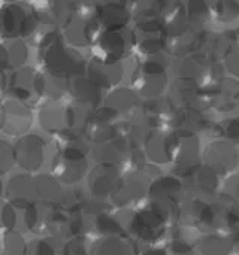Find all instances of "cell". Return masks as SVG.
Segmentation results:
<instances>
[{
  "mask_svg": "<svg viewBox=\"0 0 239 255\" xmlns=\"http://www.w3.org/2000/svg\"><path fill=\"white\" fill-rule=\"evenodd\" d=\"M201 96L202 94L199 91V82L187 78H178L171 87V94L168 100L175 111H181L193 106H201Z\"/></svg>",
  "mask_w": 239,
  "mask_h": 255,
  "instance_id": "cell-26",
  "label": "cell"
},
{
  "mask_svg": "<svg viewBox=\"0 0 239 255\" xmlns=\"http://www.w3.org/2000/svg\"><path fill=\"white\" fill-rule=\"evenodd\" d=\"M36 179V191L37 197L45 202L60 203L63 199V188L61 182L54 175H37Z\"/></svg>",
  "mask_w": 239,
  "mask_h": 255,
  "instance_id": "cell-34",
  "label": "cell"
},
{
  "mask_svg": "<svg viewBox=\"0 0 239 255\" xmlns=\"http://www.w3.org/2000/svg\"><path fill=\"white\" fill-rule=\"evenodd\" d=\"M34 93L40 97H48L49 100H60L69 93V79L45 70L39 72L34 79Z\"/></svg>",
  "mask_w": 239,
  "mask_h": 255,
  "instance_id": "cell-30",
  "label": "cell"
},
{
  "mask_svg": "<svg viewBox=\"0 0 239 255\" xmlns=\"http://www.w3.org/2000/svg\"><path fill=\"white\" fill-rule=\"evenodd\" d=\"M175 130H151L144 139V152L154 164L172 163L175 157Z\"/></svg>",
  "mask_w": 239,
  "mask_h": 255,
  "instance_id": "cell-18",
  "label": "cell"
},
{
  "mask_svg": "<svg viewBox=\"0 0 239 255\" xmlns=\"http://www.w3.org/2000/svg\"><path fill=\"white\" fill-rule=\"evenodd\" d=\"M141 106L139 96L133 88L129 87H115L105 97V108L112 111L117 115H127L135 112Z\"/></svg>",
  "mask_w": 239,
  "mask_h": 255,
  "instance_id": "cell-29",
  "label": "cell"
},
{
  "mask_svg": "<svg viewBox=\"0 0 239 255\" xmlns=\"http://www.w3.org/2000/svg\"><path fill=\"white\" fill-rule=\"evenodd\" d=\"M133 145L130 137L127 136H115L106 142L94 145L91 149V154L97 163H108L114 166L126 164L132 157Z\"/></svg>",
  "mask_w": 239,
  "mask_h": 255,
  "instance_id": "cell-20",
  "label": "cell"
},
{
  "mask_svg": "<svg viewBox=\"0 0 239 255\" xmlns=\"http://www.w3.org/2000/svg\"><path fill=\"white\" fill-rule=\"evenodd\" d=\"M184 191L186 188L180 178L159 176L150 185V205L154 206L168 221L177 220L180 205L184 200Z\"/></svg>",
  "mask_w": 239,
  "mask_h": 255,
  "instance_id": "cell-4",
  "label": "cell"
},
{
  "mask_svg": "<svg viewBox=\"0 0 239 255\" xmlns=\"http://www.w3.org/2000/svg\"><path fill=\"white\" fill-rule=\"evenodd\" d=\"M33 111L24 100L4 97L1 102V130L9 136H24L33 124Z\"/></svg>",
  "mask_w": 239,
  "mask_h": 255,
  "instance_id": "cell-10",
  "label": "cell"
},
{
  "mask_svg": "<svg viewBox=\"0 0 239 255\" xmlns=\"http://www.w3.org/2000/svg\"><path fill=\"white\" fill-rule=\"evenodd\" d=\"M103 88H100L94 81H91L85 73L76 75L69 79V93L73 102L79 108L97 109L103 99Z\"/></svg>",
  "mask_w": 239,
  "mask_h": 255,
  "instance_id": "cell-23",
  "label": "cell"
},
{
  "mask_svg": "<svg viewBox=\"0 0 239 255\" xmlns=\"http://www.w3.org/2000/svg\"><path fill=\"white\" fill-rule=\"evenodd\" d=\"M3 1H6V3H15V1H18V0H3Z\"/></svg>",
  "mask_w": 239,
  "mask_h": 255,
  "instance_id": "cell-49",
  "label": "cell"
},
{
  "mask_svg": "<svg viewBox=\"0 0 239 255\" xmlns=\"http://www.w3.org/2000/svg\"><path fill=\"white\" fill-rule=\"evenodd\" d=\"M69 220L70 211L64 205L54 202L37 200L24 212V224L34 235H61V230L67 229Z\"/></svg>",
  "mask_w": 239,
  "mask_h": 255,
  "instance_id": "cell-2",
  "label": "cell"
},
{
  "mask_svg": "<svg viewBox=\"0 0 239 255\" xmlns=\"http://www.w3.org/2000/svg\"><path fill=\"white\" fill-rule=\"evenodd\" d=\"M177 143H175V157L174 163L177 164V172H183L199 164L201 157V140L198 134L187 128H177Z\"/></svg>",
  "mask_w": 239,
  "mask_h": 255,
  "instance_id": "cell-19",
  "label": "cell"
},
{
  "mask_svg": "<svg viewBox=\"0 0 239 255\" xmlns=\"http://www.w3.org/2000/svg\"><path fill=\"white\" fill-rule=\"evenodd\" d=\"M222 57H223L226 70L231 75L239 78V42H235L234 45H231Z\"/></svg>",
  "mask_w": 239,
  "mask_h": 255,
  "instance_id": "cell-40",
  "label": "cell"
},
{
  "mask_svg": "<svg viewBox=\"0 0 239 255\" xmlns=\"http://www.w3.org/2000/svg\"><path fill=\"white\" fill-rule=\"evenodd\" d=\"M28 57V48L22 39H4L1 45V69L12 72L24 67Z\"/></svg>",
  "mask_w": 239,
  "mask_h": 255,
  "instance_id": "cell-32",
  "label": "cell"
},
{
  "mask_svg": "<svg viewBox=\"0 0 239 255\" xmlns=\"http://www.w3.org/2000/svg\"><path fill=\"white\" fill-rule=\"evenodd\" d=\"M100 22L96 18V15L90 16H78L75 15L64 27H63V37L64 40L73 46H88L94 45L97 37L100 36Z\"/></svg>",
  "mask_w": 239,
  "mask_h": 255,
  "instance_id": "cell-16",
  "label": "cell"
},
{
  "mask_svg": "<svg viewBox=\"0 0 239 255\" xmlns=\"http://www.w3.org/2000/svg\"><path fill=\"white\" fill-rule=\"evenodd\" d=\"M0 154H1V163H0V166H1V175H4V173H7L16 164L13 145L9 143L7 140H1Z\"/></svg>",
  "mask_w": 239,
  "mask_h": 255,
  "instance_id": "cell-41",
  "label": "cell"
},
{
  "mask_svg": "<svg viewBox=\"0 0 239 255\" xmlns=\"http://www.w3.org/2000/svg\"><path fill=\"white\" fill-rule=\"evenodd\" d=\"M133 30H103L93 45V57L105 61H121L136 45Z\"/></svg>",
  "mask_w": 239,
  "mask_h": 255,
  "instance_id": "cell-7",
  "label": "cell"
},
{
  "mask_svg": "<svg viewBox=\"0 0 239 255\" xmlns=\"http://www.w3.org/2000/svg\"><path fill=\"white\" fill-rule=\"evenodd\" d=\"M208 99L220 112L232 111L238 106L239 84L235 79H219L211 85Z\"/></svg>",
  "mask_w": 239,
  "mask_h": 255,
  "instance_id": "cell-27",
  "label": "cell"
},
{
  "mask_svg": "<svg viewBox=\"0 0 239 255\" xmlns=\"http://www.w3.org/2000/svg\"><path fill=\"white\" fill-rule=\"evenodd\" d=\"M174 70L177 72L178 78H187L201 82V79H204L208 73V57L201 51H193L187 55L177 57Z\"/></svg>",
  "mask_w": 239,
  "mask_h": 255,
  "instance_id": "cell-28",
  "label": "cell"
},
{
  "mask_svg": "<svg viewBox=\"0 0 239 255\" xmlns=\"http://www.w3.org/2000/svg\"><path fill=\"white\" fill-rule=\"evenodd\" d=\"M24 255H57L54 247L45 239H34L27 245Z\"/></svg>",
  "mask_w": 239,
  "mask_h": 255,
  "instance_id": "cell-42",
  "label": "cell"
},
{
  "mask_svg": "<svg viewBox=\"0 0 239 255\" xmlns=\"http://www.w3.org/2000/svg\"><path fill=\"white\" fill-rule=\"evenodd\" d=\"M141 255H168L166 248H150L147 251H144Z\"/></svg>",
  "mask_w": 239,
  "mask_h": 255,
  "instance_id": "cell-47",
  "label": "cell"
},
{
  "mask_svg": "<svg viewBox=\"0 0 239 255\" xmlns=\"http://www.w3.org/2000/svg\"><path fill=\"white\" fill-rule=\"evenodd\" d=\"M91 245L85 236H73L70 238L60 250V255H90Z\"/></svg>",
  "mask_w": 239,
  "mask_h": 255,
  "instance_id": "cell-39",
  "label": "cell"
},
{
  "mask_svg": "<svg viewBox=\"0 0 239 255\" xmlns=\"http://www.w3.org/2000/svg\"><path fill=\"white\" fill-rule=\"evenodd\" d=\"M90 255H127V244L121 236H100L91 245Z\"/></svg>",
  "mask_w": 239,
  "mask_h": 255,
  "instance_id": "cell-36",
  "label": "cell"
},
{
  "mask_svg": "<svg viewBox=\"0 0 239 255\" xmlns=\"http://www.w3.org/2000/svg\"><path fill=\"white\" fill-rule=\"evenodd\" d=\"M217 19L222 22H231L239 18V0H217L214 6Z\"/></svg>",
  "mask_w": 239,
  "mask_h": 255,
  "instance_id": "cell-38",
  "label": "cell"
},
{
  "mask_svg": "<svg viewBox=\"0 0 239 255\" xmlns=\"http://www.w3.org/2000/svg\"><path fill=\"white\" fill-rule=\"evenodd\" d=\"M202 160L204 164L217 175H228L232 173L239 164V151L231 140L219 139L207 145L202 152Z\"/></svg>",
  "mask_w": 239,
  "mask_h": 255,
  "instance_id": "cell-13",
  "label": "cell"
},
{
  "mask_svg": "<svg viewBox=\"0 0 239 255\" xmlns=\"http://www.w3.org/2000/svg\"><path fill=\"white\" fill-rule=\"evenodd\" d=\"M184 12L192 28L198 31V28L208 21L211 15V7L208 0H186Z\"/></svg>",
  "mask_w": 239,
  "mask_h": 255,
  "instance_id": "cell-35",
  "label": "cell"
},
{
  "mask_svg": "<svg viewBox=\"0 0 239 255\" xmlns=\"http://www.w3.org/2000/svg\"><path fill=\"white\" fill-rule=\"evenodd\" d=\"M4 73H9V78L4 87L9 88L12 97L21 99V100L31 97V94L34 93V79H36L37 72H34L30 67H19L16 70L4 72Z\"/></svg>",
  "mask_w": 239,
  "mask_h": 255,
  "instance_id": "cell-31",
  "label": "cell"
},
{
  "mask_svg": "<svg viewBox=\"0 0 239 255\" xmlns=\"http://www.w3.org/2000/svg\"><path fill=\"white\" fill-rule=\"evenodd\" d=\"M39 27L37 16L28 13L22 6L7 3L1 10L3 39H22L31 36Z\"/></svg>",
  "mask_w": 239,
  "mask_h": 255,
  "instance_id": "cell-9",
  "label": "cell"
},
{
  "mask_svg": "<svg viewBox=\"0 0 239 255\" xmlns=\"http://www.w3.org/2000/svg\"><path fill=\"white\" fill-rule=\"evenodd\" d=\"M121 172L118 166L108 164V163H97L96 167L90 170L87 175V185L90 196L94 202H105L108 199L112 200L118 184L121 181Z\"/></svg>",
  "mask_w": 239,
  "mask_h": 255,
  "instance_id": "cell-11",
  "label": "cell"
},
{
  "mask_svg": "<svg viewBox=\"0 0 239 255\" xmlns=\"http://www.w3.org/2000/svg\"><path fill=\"white\" fill-rule=\"evenodd\" d=\"M6 200L12 203L16 209H27L30 205L37 202L36 179L30 173L15 175L9 179L4 191Z\"/></svg>",
  "mask_w": 239,
  "mask_h": 255,
  "instance_id": "cell-21",
  "label": "cell"
},
{
  "mask_svg": "<svg viewBox=\"0 0 239 255\" xmlns=\"http://www.w3.org/2000/svg\"><path fill=\"white\" fill-rule=\"evenodd\" d=\"M94 15L99 19L103 30H121V28H126L130 18H132V12H130L126 1L97 3Z\"/></svg>",
  "mask_w": 239,
  "mask_h": 255,
  "instance_id": "cell-24",
  "label": "cell"
},
{
  "mask_svg": "<svg viewBox=\"0 0 239 255\" xmlns=\"http://www.w3.org/2000/svg\"><path fill=\"white\" fill-rule=\"evenodd\" d=\"M151 182L153 181L150 179V176L141 169H133L124 173L112 197L114 205L118 208H126L141 202L144 197L148 196Z\"/></svg>",
  "mask_w": 239,
  "mask_h": 255,
  "instance_id": "cell-12",
  "label": "cell"
},
{
  "mask_svg": "<svg viewBox=\"0 0 239 255\" xmlns=\"http://www.w3.org/2000/svg\"><path fill=\"white\" fill-rule=\"evenodd\" d=\"M214 229L222 232H237L239 229V203L228 194L216 199L213 203Z\"/></svg>",
  "mask_w": 239,
  "mask_h": 255,
  "instance_id": "cell-25",
  "label": "cell"
},
{
  "mask_svg": "<svg viewBox=\"0 0 239 255\" xmlns=\"http://www.w3.org/2000/svg\"><path fill=\"white\" fill-rule=\"evenodd\" d=\"M25 250H27L25 241L19 233H16L15 230L3 232L0 255H24Z\"/></svg>",
  "mask_w": 239,
  "mask_h": 255,
  "instance_id": "cell-37",
  "label": "cell"
},
{
  "mask_svg": "<svg viewBox=\"0 0 239 255\" xmlns=\"http://www.w3.org/2000/svg\"><path fill=\"white\" fill-rule=\"evenodd\" d=\"M177 221L186 230H193L196 233L207 232L214 227L213 206L201 197L184 199L180 205Z\"/></svg>",
  "mask_w": 239,
  "mask_h": 255,
  "instance_id": "cell-8",
  "label": "cell"
},
{
  "mask_svg": "<svg viewBox=\"0 0 239 255\" xmlns=\"http://www.w3.org/2000/svg\"><path fill=\"white\" fill-rule=\"evenodd\" d=\"M85 75L100 88H115L123 79L124 66L121 61H105L93 57L85 64Z\"/></svg>",
  "mask_w": 239,
  "mask_h": 255,
  "instance_id": "cell-22",
  "label": "cell"
},
{
  "mask_svg": "<svg viewBox=\"0 0 239 255\" xmlns=\"http://www.w3.org/2000/svg\"><path fill=\"white\" fill-rule=\"evenodd\" d=\"M39 60L45 72H49L61 78H73L76 75L85 73V60L70 46L63 34L51 30L42 36L39 40Z\"/></svg>",
  "mask_w": 239,
  "mask_h": 255,
  "instance_id": "cell-1",
  "label": "cell"
},
{
  "mask_svg": "<svg viewBox=\"0 0 239 255\" xmlns=\"http://www.w3.org/2000/svg\"><path fill=\"white\" fill-rule=\"evenodd\" d=\"M129 233L145 244L159 242L168 229V220L151 205L136 209L129 218Z\"/></svg>",
  "mask_w": 239,
  "mask_h": 255,
  "instance_id": "cell-6",
  "label": "cell"
},
{
  "mask_svg": "<svg viewBox=\"0 0 239 255\" xmlns=\"http://www.w3.org/2000/svg\"><path fill=\"white\" fill-rule=\"evenodd\" d=\"M232 242H234V251L239 255V229L234 233L232 236Z\"/></svg>",
  "mask_w": 239,
  "mask_h": 255,
  "instance_id": "cell-48",
  "label": "cell"
},
{
  "mask_svg": "<svg viewBox=\"0 0 239 255\" xmlns=\"http://www.w3.org/2000/svg\"><path fill=\"white\" fill-rule=\"evenodd\" d=\"M222 134L232 143H239V117L229 118L220 124Z\"/></svg>",
  "mask_w": 239,
  "mask_h": 255,
  "instance_id": "cell-44",
  "label": "cell"
},
{
  "mask_svg": "<svg viewBox=\"0 0 239 255\" xmlns=\"http://www.w3.org/2000/svg\"><path fill=\"white\" fill-rule=\"evenodd\" d=\"M15 158L16 166L25 173L37 172L45 161L46 142L37 134H24L15 143Z\"/></svg>",
  "mask_w": 239,
  "mask_h": 255,
  "instance_id": "cell-14",
  "label": "cell"
},
{
  "mask_svg": "<svg viewBox=\"0 0 239 255\" xmlns=\"http://www.w3.org/2000/svg\"><path fill=\"white\" fill-rule=\"evenodd\" d=\"M64 145L51 163V173L66 185L76 184L88 175V160L79 137H63Z\"/></svg>",
  "mask_w": 239,
  "mask_h": 255,
  "instance_id": "cell-3",
  "label": "cell"
},
{
  "mask_svg": "<svg viewBox=\"0 0 239 255\" xmlns=\"http://www.w3.org/2000/svg\"><path fill=\"white\" fill-rule=\"evenodd\" d=\"M201 255H229L234 251V242L223 233H207L198 241Z\"/></svg>",
  "mask_w": 239,
  "mask_h": 255,
  "instance_id": "cell-33",
  "label": "cell"
},
{
  "mask_svg": "<svg viewBox=\"0 0 239 255\" xmlns=\"http://www.w3.org/2000/svg\"><path fill=\"white\" fill-rule=\"evenodd\" d=\"M16 226V208L6 202L1 209V229L3 232H12Z\"/></svg>",
  "mask_w": 239,
  "mask_h": 255,
  "instance_id": "cell-43",
  "label": "cell"
},
{
  "mask_svg": "<svg viewBox=\"0 0 239 255\" xmlns=\"http://www.w3.org/2000/svg\"><path fill=\"white\" fill-rule=\"evenodd\" d=\"M115 117L118 115L109 111L108 108L94 109L91 114H87L85 124L82 128L84 139L87 142H91L93 145H97L115 136H120V133L117 131L115 121H114Z\"/></svg>",
  "mask_w": 239,
  "mask_h": 255,
  "instance_id": "cell-15",
  "label": "cell"
},
{
  "mask_svg": "<svg viewBox=\"0 0 239 255\" xmlns=\"http://www.w3.org/2000/svg\"><path fill=\"white\" fill-rule=\"evenodd\" d=\"M166 250H168V255H196L195 248L183 239L172 241Z\"/></svg>",
  "mask_w": 239,
  "mask_h": 255,
  "instance_id": "cell-45",
  "label": "cell"
},
{
  "mask_svg": "<svg viewBox=\"0 0 239 255\" xmlns=\"http://www.w3.org/2000/svg\"><path fill=\"white\" fill-rule=\"evenodd\" d=\"M225 191L229 197L239 203V175H231L225 184Z\"/></svg>",
  "mask_w": 239,
  "mask_h": 255,
  "instance_id": "cell-46",
  "label": "cell"
},
{
  "mask_svg": "<svg viewBox=\"0 0 239 255\" xmlns=\"http://www.w3.org/2000/svg\"><path fill=\"white\" fill-rule=\"evenodd\" d=\"M184 181V188L193 196V197H214L219 191L220 182H219V175L207 167L204 163L186 170L181 173Z\"/></svg>",
  "mask_w": 239,
  "mask_h": 255,
  "instance_id": "cell-17",
  "label": "cell"
},
{
  "mask_svg": "<svg viewBox=\"0 0 239 255\" xmlns=\"http://www.w3.org/2000/svg\"><path fill=\"white\" fill-rule=\"evenodd\" d=\"M132 88L142 99H159L168 88L165 63L153 58L144 60L132 73Z\"/></svg>",
  "mask_w": 239,
  "mask_h": 255,
  "instance_id": "cell-5",
  "label": "cell"
}]
</instances>
